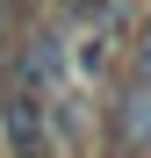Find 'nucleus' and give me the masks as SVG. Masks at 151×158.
Returning <instances> with one entry per match:
<instances>
[{
	"label": "nucleus",
	"mask_w": 151,
	"mask_h": 158,
	"mask_svg": "<svg viewBox=\"0 0 151 158\" xmlns=\"http://www.w3.org/2000/svg\"><path fill=\"white\" fill-rule=\"evenodd\" d=\"M151 151V86L122 72L108 101V158H144Z\"/></svg>",
	"instance_id": "nucleus-1"
},
{
	"label": "nucleus",
	"mask_w": 151,
	"mask_h": 158,
	"mask_svg": "<svg viewBox=\"0 0 151 158\" xmlns=\"http://www.w3.org/2000/svg\"><path fill=\"white\" fill-rule=\"evenodd\" d=\"M58 7H65L72 22H94V29H101V22L115 15V0H58Z\"/></svg>",
	"instance_id": "nucleus-2"
},
{
	"label": "nucleus",
	"mask_w": 151,
	"mask_h": 158,
	"mask_svg": "<svg viewBox=\"0 0 151 158\" xmlns=\"http://www.w3.org/2000/svg\"><path fill=\"white\" fill-rule=\"evenodd\" d=\"M130 79H144V86H151V22L137 29V43H130Z\"/></svg>",
	"instance_id": "nucleus-3"
}]
</instances>
